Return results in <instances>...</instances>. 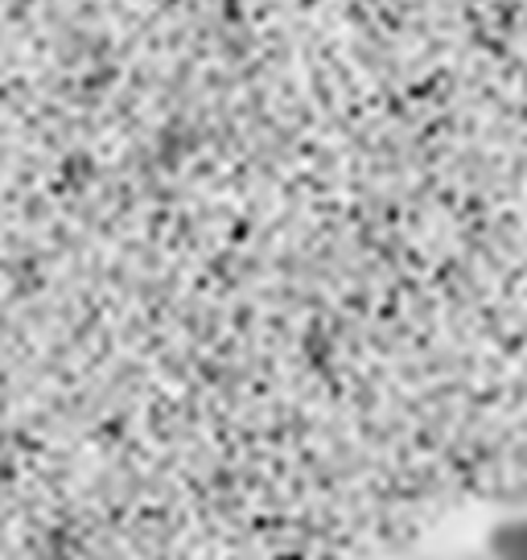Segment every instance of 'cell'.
Listing matches in <instances>:
<instances>
[{"label": "cell", "instance_id": "6da1fadb", "mask_svg": "<svg viewBox=\"0 0 527 560\" xmlns=\"http://www.w3.org/2000/svg\"><path fill=\"white\" fill-rule=\"evenodd\" d=\"M491 560H527V515H507L487 536Z\"/></svg>", "mask_w": 527, "mask_h": 560}]
</instances>
